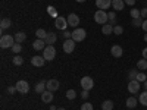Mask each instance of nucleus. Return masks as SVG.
<instances>
[{
  "instance_id": "nucleus-1",
  "label": "nucleus",
  "mask_w": 147,
  "mask_h": 110,
  "mask_svg": "<svg viewBox=\"0 0 147 110\" xmlns=\"http://www.w3.org/2000/svg\"><path fill=\"white\" fill-rule=\"evenodd\" d=\"M15 43H16L15 41V37H12L9 34L2 35V38H0V47H2V48H12Z\"/></svg>"
},
{
  "instance_id": "nucleus-2",
  "label": "nucleus",
  "mask_w": 147,
  "mask_h": 110,
  "mask_svg": "<svg viewBox=\"0 0 147 110\" xmlns=\"http://www.w3.org/2000/svg\"><path fill=\"white\" fill-rule=\"evenodd\" d=\"M94 21H96L97 23H100V25H105V23L109 22V15L106 13V10L99 9V10L94 13Z\"/></svg>"
},
{
  "instance_id": "nucleus-3",
  "label": "nucleus",
  "mask_w": 147,
  "mask_h": 110,
  "mask_svg": "<svg viewBox=\"0 0 147 110\" xmlns=\"http://www.w3.org/2000/svg\"><path fill=\"white\" fill-rule=\"evenodd\" d=\"M85 34H87V32H85L84 28H75L72 31V37H71V38L75 43H80V41H82L85 38Z\"/></svg>"
},
{
  "instance_id": "nucleus-4",
  "label": "nucleus",
  "mask_w": 147,
  "mask_h": 110,
  "mask_svg": "<svg viewBox=\"0 0 147 110\" xmlns=\"http://www.w3.org/2000/svg\"><path fill=\"white\" fill-rule=\"evenodd\" d=\"M43 57L47 60V62H50V60H53L56 57V48L53 46H46V48L43 50Z\"/></svg>"
},
{
  "instance_id": "nucleus-5",
  "label": "nucleus",
  "mask_w": 147,
  "mask_h": 110,
  "mask_svg": "<svg viewBox=\"0 0 147 110\" xmlns=\"http://www.w3.org/2000/svg\"><path fill=\"white\" fill-rule=\"evenodd\" d=\"M80 84H81V88H82V90L90 91V90L94 87V79H93L91 76H84V78H81Z\"/></svg>"
},
{
  "instance_id": "nucleus-6",
  "label": "nucleus",
  "mask_w": 147,
  "mask_h": 110,
  "mask_svg": "<svg viewBox=\"0 0 147 110\" xmlns=\"http://www.w3.org/2000/svg\"><path fill=\"white\" fill-rule=\"evenodd\" d=\"M68 19L66 18H63V16H57L56 18V21H55V27L57 28V30H60V31H65L66 28H68Z\"/></svg>"
},
{
  "instance_id": "nucleus-7",
  "label": "nucleus",
  "mask_w": 147,
  "mask_h": 110,
  "mask_svg": "<svg viewBox=\"0 0 147 110\" xmlns=\"http://www.w3.org/2000/svg\"><path fill=\"white\" fill-rule=\"evenodd\" d=\"M16 90L21 93V94H27L28 91H30V84L27 82V81H24V79H19L18 82H16Z\"/></svg>"
},
{
  "instance_id": "nucleus-8",
  "label": "nucleus",
  "mask_w": 147,
  "mask_h": 110,
  "mask_svg": "<svg viewBox=\"0 0 147 110\" xmlns=\"http://www.w3.org/2000/svg\"><path fill=\"white\" fill-rule=\"evenodd\" d=\"M75 41H74L72 38H68V40H65V43H63V52L65 53H72L74 50H75Z\"/></svg>"
},
{
  "instance_id": "nucleus-9",
  "label": "nucleus",
  "mask_w": 147,
  "mask_h": 110,
  "mask_svg": "<svg viewBox=\"0 0 147 110\" xmlns=\"http://www.w3.org/2000/svg\"><path fill=\"white\" fill-rule=\"evenodd\" d=\"M128 91H129L131 94H136V93H138V91H140V82H138L137 79L129 81V82H128Z\"/></svg>"
},
{
  "instance_id": "nucleus-10",
  "label": "nucleus",
  "mask_w": 147,
  "mask_h": 110,
  "mask_svg": "<svg viewBox=\"0 0 147 110\" xmlns=\"http://www.w3.org/2000/svg\"><path fill=\"white\" fill-rule=\"evenodd\" d=\"M44 62H46V59H44L43 56H32V59H31V63H32V66H35V68L44 66Z\"/></svg>"
},
{
  "instance_id": "nucleus-11",
  "label": "nucleus",
  "mask_w": 147,
  "mask_h": 110,
  "mask_svg": "<svg viewBox=\"0 0 147 110\" xmlns=\"http://www.w3.org/2000/svg\"><path fill=\"white\" fill-rule=\"evenodd\" d=\"M41 101H43V103H46V104L52 103V101H53V91L46 90V91L41 94Z\"/></svg>"
},
{
  "instance_id": "nucleus-12",
  "label": "nucleus",
  "mask_w": 147,
  "mask_h": 110,
  "mask_svg": "<svg viewBox=\"0 0 147 110\" xmlns=\"http://www.w3.org/2000/svg\"><path fill=\"white\" fill-rule=\"evenodd\" d=\"M96 6L105 10V9H109L110 6H112V0H96Z\"/></svg>"
},
{
  "instance_id": "nucleus-13",
  "label": "nucleus",
  "mask_w": 147,
  "mask_h": 110,
  "mask_svg": "<svg viewBox=\"0 0 147 110\" xmlns=\"http://www.w3.org/2000/svg\"><path fill=\"white\" fill-rule=\"evenodd\" d=\"M110 54L118 59V57H121L122 54H124V50H122V47H121V46L115 44V46H112V48H110Z\"/></svg>"
},
{
  "instance_id": "nucleus-14",
  "label": "nucleus",
  "mask_w": 147,
  "mask_h": 110,
  "mask_svg": "<svg viewBox=\"0 0 147 110\" xmlns=\"http://www.w3.org/2000/svg\"><path fill=\"white\" fill-rule=\"evenodd\" d=\"M68 23H69L71 27L77 28V27H78V23H80V16L75 15V13H71V15L68 16Z\"/></svg>"
},
{
  "instance_id": "nucleus-15",
  "label": "nucleus",
  "mask_w": 147,
  "mask_h": 110,
  "mask_svg": "<svg viewBox=\"0 0 147 110\" xmlns=\"http://www.w3.org/2000/svg\"><path fill=\"white\" fill-rule=\"evenodd\" d=\"M60 87V84L57 79H50V81H47V90L49 91H57Z\"/></svg>"
},
{
  "instance_id": "nucleus-16",
  "label": "nucleus",
  "mask_w": 147,
  "mask_h": 110,
  "mask_svg": "<svg viewBox=\"0 0 147 110\" xmlns=\"http://www.w3.org/2000/svg\"><path fill=\"white\" fill-rule=\"evenodd\" d=\"M56 40H57V35H56V32H47V37H46V44L47 46H53L55 43H56Z\"/></svg>"
},
{
  "instance_id": "nucleus-17",
  "label": "nucleus",
  "mask_w": 147,
  "mask_h": 110,
  "mask_svg": "<svg viewBox=\"0 0 147 110\" xmlns=\"http://www.w3.org/2000/svg\"><path fill=\"white\" fill-rule=\"evenodd\" d=\"M46 41L44 40H40V38H37L34 43H32V47H34V50H44L46 48Z\"/></svg>"
},
{
  "instance_id": "nucleus-18",
  "label": "nucleus",
  "mask_w": 147,
  "mask_h": 110,
  "mask_svg": "<svg viewBox=\"0 0 147 110\" xmlns=\"http://www.w3.org/2000/svg\"><path fill=\"white\" fill-rule=\"evenodd\" d=\"M44 90H47V82L44 81H40L38 84L35 85V93H38V94H43Z\"/></svg>"
},
{
  "instance_id": "nucleus-19",
  "label": "nucleus",
  "mask_w": 147,
  "mask_h": 110,
  "mask_svg": "<svg viewBox=\"0 0 147 110\" xmlns=\"http://www.w3.org/2000/svg\"><path fill=\"white\" fill-rule=\"evenodd\" d=\"M125 6V2L124 0H112V7L115 10H122Z\"/></svg>"
},
{
  "instance_id": "nucleus-20",
  "label": "nucleus",
  "mask_w": 147,
  "mask_h": 110,
  "mask_svg": "<svg viewBox=\"0 0 147 110\" xmlns=\"http://www.w3.org/2000/svg\"><path fill=\"white\" fill-rule=\"evenodd\" d=\"M102 32L105 35H110L113 32V25H110V23H105V25H102Z\"/></svg>"
},
{
  "instance_id": "nucleus-21",
  "label": "nucleus",
  "mask_w": 147,
  "mask_h": 110,
  "mask_svg": "<svg viewBox=\"0 0 147 110\" xmlns=\"http://www.w3.org/2000/svg\"><path fill=\"white\" fill-rule=\"evenodd\" d=\"M137 103H138V100L136 99V97H129V99H127V107L128 109H134L137 106Z\"/></svg>"
},
{
  "instance_id": "nucleus-22",
  "label": "nucleus",
  "mask_w": 147,
  "mask_h": 110,
  "mask_svg": "<svg viewBox=\"0 0 147 110\" xmlns=\"http://www.w3.org/2000/svg\"><path fill=\"white\" fill-rule=\"evenodd\" d=\"M25 38H27V34H25V32H22V31H19V32L15 34V41H16V43L25 41Z\"/></svg>"
},
{
  "instance_id": "nucleus-23",
  "label": "nucleus",
  "mask_w": 147,
  "mask_h": 110,
  "mask_svg": "<svg viewBox=\"0 0 147 110\" xmlns=\"http://www.w3.org/2000/svg\"><path fill=\"white\" fill-rule=\"evenodd\" d=\"M113 109V101L112 100H106L102 103V110H112Z\"/></svg>"
},
{
  "instance_id": "nucleus-24",
  "label": "nucleus",
  "mask_w": 147,
  "mask_h": 110,
  "mask_svg": "<svg viewBox=\"0 0 147 110\" xmlns=\"http://www.w3.org/2000/svg\"><path fill=\"white\" fill-rule=\"evenodd\" d=\"M10 19L9 18H3L2 21H0V28H2V30H6V28H9L10 27Z\"/></svg>"
},
{
  "instance_id": "nucleus-25",
  "label": "nucleus",
  "mask_w": 147,
  "mask_h": 110,
  "mask_svg": "<svg viewBox=\"0 0 147 110\" xmlns=\"http://www.w3.org/2000/svg\"><path fill=\"white\" fill-rule=\"evenodd\" d=\"M35 35H37V38H40V40H46L47 31H44L43 28H40V30H37V31H35Z\"/></svg>"
},
{
  "instance_id": "nucleus-26",
  "label": "nucleus",
  "mask_w": 147,
  "mask_h": 110,
  "mask_svg": "<svg viewBox=\"0 0 147 110\" xmlns=\"http://www.w3.org/2000/svg\"><path fill=\"white\" fill-rule=\"evenodd\" d=\"M137 68L141 70H147V60L146 59H140L137 62Z\"/></svg>"
},
{
  "instance_id": "nucleus-27",
  "label": "nucleus",
  "mask_w": 147,
  "mask_h": 110,
  "mask_svg": "<svg viewBox=\"0 0 147 110\" xmlns=\"http://www.w3.org/2000/svg\"><path fill=\"white\" fill-rule=\"evenodd\" d=\"M137 75H138V70H137V69H131V70L128 72V79H129V81L137 79Z\"/></svg>"
},
{
  "instance_id": "nucleus-28",
  "label": "nucleus",
  "mask_w": 147,
  "mask_h": 110,
  "mask_svg": "<svg viewBox=\"0 0 147 110\" xmlns=\"http://www.w3.org/2000/svg\"><path fill=\"white\" fill-rule=\"evenodd\" d=\"M66 99L68 100H75L77 99V91L75 90H68L66 91Z\"/></svg>"
},
{
  "instance_id": "nucleus-29",
  "label": "nucleus",
  "mask_w": 147,
  "mask_h": 110,
  "mask_svg": "<svg viewBox=\"0 0 147 110\" xmlns=\"http://www.w3.org/2000/svg\"><path fill=\"white\" fill-rule=\"evenodd\" d=\"M12 62H13L15 66H21L24 63V57L22 56H13V60H12Z\"/></svg>"
},
{
  "instance_id": "nucleus-30",
  "label": "nucleus",
  "mask_w": 147,
  "mask_h": 110,
  "mask_svg": "<svg viewBox=\"0 0 147 110\" xmlns=\"http://www.w3.org/2000/svg\"><path fill=\"white\" fill-rule=\"evenodd\" d=\"M140 103L147 107V91H143V93L140 94Z\"/></svg>"
},
{
  "instance_id": "nucleus-31",
  "label": "nucleus",
  "mask_w": 147,
  "mask_h": 110,
  "mask_svg": "<svg viewBox=\"0 0 147 110\" xmlns=\"http://www.w3.org/2000/svg\"><path fill=\"white\" fill-rule=\"evenodd\" d=\"M109 23L110 25H115V22H116V13L115 12H109Z\"/></svg>"
},
{
  "instance_id": "nucleus-32",
  "label": "nucleus",
  "mask_w": 147,
  "mask_h": 110,
  "mask_svg": "<svg viewBox=\"0 0 147 110\" xmlns=\"http://www.w3.org/2000/svg\"><path fill=\"white\" fill-rule=\"evenodd\" d=\"M21 50H22V44H21V43H15L13 47H12V52H13L15 54L21 53Z\"/></svg>"
},
{
  "instance_id": "nucleus-33",
  "label": "nucleus",
  "mask_w": 147,
  "mask_h": 110,
  "mask_svg": "<svg viewBox=\"0 0 147 110\" xmlns=\"http://www.w3.org/2000/svg\"><path fill=\"white\" fill-rule=\"evenodd\" d=\"M143 21H144V19L140 16L138 19H132L131 23H132V27H136V28H137V27H141V25H143Z\"/></svg>"
},
{
  "instance_id": "nucleus-34",
  "label": "nucleus",
  "mask_w": 147,
  "mask_h": 110,
  "mask_svg": "<svg viewBox=\"0 0 147 110\" xmlns=\"http://www.w3.org/2000/svg\"><path fill=\"white\" fill-rule=\"evenodd\" d=\"M137 81L138 82H146L147 81V75L144 72H138V75H137Z\"/></svg>"
},
{
  "instance_id": "nucleus-35",
  "label": "nucleus",
  "mask_w": 147,
  "mask_h": 110,
  "mask_svg": "<svg viewBox=\"0 0 147 110\" xmlns=\"http://www.w3.org/2000/svg\"><path fill=\"white\" fill-rule=\"evenodd\" d=\"M131 16H132V19H138V18L141 16L140 10H138V9H131Z\"/></svg>"
},
{
  "instance_id": "nucleus-36",
  "label": "nucleus",
  "mask_w": 147,
  "mask_h": 110,
  "mask_svg": "<svg viewBox=\"0 0 147 110\" xmlns=\"http://www.w3.org/2000/svg\"><path fill=\"white\" fill-rule=\"evenodd\" d=\"M113 32H115L116 35H121L122 32H124V28H122L121 25H115V27H113Z\"/></svg>"
},
{
  "instance_id": "nucleus-37",
  "label": "nucleus",
  "mask_w": 147,
  "mask_h": 110,
  "mask_svg": "<svg viewBox=\"0 0 147 110\" xmlns=\"http://www.w3.org/2000/svg\"><path fill=\"white\" fill-rule=\"evenodd\" d=\"M94 107H93V104L91 103H84L82 106H81V110H93Z\"/></svg>"
},
{
  "instance_id": "nucleus-38",
  "label": "nucleus",
  "mask_w": 147,
  "mask_h": 110,
  "mask_svg": "<svg viewBox=\"0 0 147 110\" xmlns=\"http://www.w3.org/2000/svg\"><path fill=\"white\" fill-rule=\"evenodd\" d=\"M47 10H49V13H50L52 16L57 18V16H56V12H55V7H53V6H49V7H47Z\"/></svg>"
},
{
  "instance_id": "nucleus-39",
  "label": "nucleus",
  "mask_w": 147,
  "mask_h": 110,
  "mask_svg": "<svg viewBox=\"0 0 147 110\" xmlns=\"http://www.w3.org/2000/svg\"><path fill=\"white\" fill-rule=\"evenodd\" d=\"M140 13H141V18H143V19H147V7H143V9L140 10Z\"/></svg>"
},
{
  "instance_id": "nucleus-40",
  "label": "nucleus",
  "mask_w": 147,
  "mask_h": 110,
  "mask_svg": "<svg viewBox=\"0 0 147 110\" xmlns=\"http://www.w3.org/2000/svg\"><path fill=\"white\" fill-rule=\"evenodd\" d=\"M125 2V5H128V6H134L136 5V0H124Z\"/></svg>"
},
{
  "instance_id": "nucleus-41",
  "label": "nucleus",
  "mask_w": 147,
  "mask_h": 110,
  "mask_svg": "<svg viewBox=\"0 0 147 110\" xmlns=\"http://www.w3.org/2000/svg\"><path fill=\"white\" fill-rule=\"evenodd\" d=\"M81 97H82L84 100H85V99H88V91H87V90H84V91L81 93Z\"/></svg>"
},
{
  "instance_id": "nucleus-42",
  "label": "nucleus",
  "mask_w": 147,
  "mask_h": 110,
  "mask_svg": "<svg viewBox=\"0 0 147 110\" xmlns=\"http://www.w3.org/2000/svg\"><path fill=\"white\" fill-rule=\"evenodd\" d=\"M16 91H18L16 87H9V88H7V93H9V94H13V93H16Z\"/></svg>"
},
{
  "instance_id": "nucleus-43",
  "label": "nucleus",
  "mask_w": 147,
  "mask_h": 110,
  "mask_svg": "<svg viewBox=\"0 0 147 110\" xmlns=\"http://www.w3.org/2000/svg\"><path fill=\"white\" fill-rule=\"evenodd\" d=\"M63 37H65V38L68 40V38H71V37H72V32H69V31H65V32H63Z\"/></svg>"
},
{
  "instance_id": "nucleus-44",
  "label": "nucleus",
  "mask_w": 147,
  "mask_h": 110,
  "mask_svg": "<svg viewBox=\"0 0 147 110\" xmlns=\"http://www.w3.org/2000/svg\"><path fill=\"white\" fill-rule=\"evenodd\" d=\"M141 28L144 30V32H147V19H144V21H143V25H141Z\"/></svg>"
},
{
  "instance_id": "nucleus-45",
  "label": "nucleus",
  "mask_w": 147,
  "mask_h": 110,
  "mask_svg": "<svg viewBox=\"0 0 147 110\" xmlns=\"http://www.w3.org/2000/svg\"><path fill=\"white\" fill-rule=\"evenodd\" d=\"M143 59H146V60H147V47L143 50Z\"/></svg>"
},
{
  "instance_id": "nucleus-46",
  "label": "nucleus",
  "mask_w": 147,
  "mask_h": 110,
  "mask_svg": "<svg viewBox=\"0 0 147 110\" xmlns=\"http://www.w3.org/2000/svg\"><path fill=\"white\" fill-rule=\"evenodd\" d=\"M144 41H146V43H147V32H146V34H144Z\"/></svg>"
},
{
  "instance_id": "nucleus-47",
  "label": "nucleus",
  "mask_w": 147,
  "mask_h": 110,
  "mask_svg": "<svg viewBox=\"0 0 147 110\" xmlns=\"http://www.w3.org/2000/svg\"><path fill=\"white\" fill-rule=\"evenodd\" d=\"M75 2H78V3H84L85 0H75Z\"/></svg>"
},
{
  "instance_id": "nucleus-48",
  "label": "nucleus",
  "mask_w": 147,
  "mask_h": 110,
  "mask_svg": "<svg viewBox=\"0 0 147 110\" xmlns=\"http://www.w3.org/2000/svg\"><path fill=\"white\" fill-rule=\"evenodd\" d=\"M50 110H57V109H56L55 106H50Z\"/></svg>"
},
{
  "instance_id": "nucleus-49",
  "label": "nucleus",
  "mask_w": 147,
  "mask_h": 110,
  "mask_svg": "<svg viewBox=\"0 0 147 110\" xmlns=\"http://www.w3.org/2000/svg\"><path fill=\"white\" fill-rule=\"evenodd\" d=\"M144 88H146V91H147V81L144 82Z\"/></svg>"
},
{
  "instance_id": "nucleus-50",
  "label": "nucleus",
  "mask_w": 147,
  "mask_h": 110,
  "mask_svg": "<svg viewBox=\"0 0 147 110\" xmlns=\"http://www.w3.org/2000/svg\"><path fill=\"white\" fill-rule=\"evenodd\" d=\"M57 110H65V109H63V107H59V109H57Z\"/></svg>"
}]
</instances>
